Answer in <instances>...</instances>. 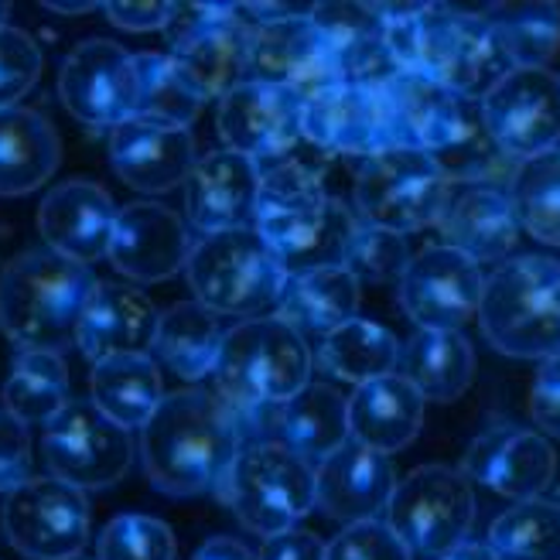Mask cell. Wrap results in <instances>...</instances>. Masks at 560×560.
Instances as JSON below:
<instances>
[{
	"instance_id": "cell-9",
	"label": "cell",
	"mask_w": 560,
	"mask_h": 560,
	"mask_svg": "<svg viewBox=\"0 0 560 560\" xmlns=\"http://www.w3.org/2000/svg\"><path fill=\"white\" fill-rule=\"evenodd\" d=\"M410 553L438 560L468 544L475 526V492L458 468L420 465L397 482L386 516Z\"/></svg>"
},
{
	"instance_id": "cell-1",
	"label": "cell",
	"mask_w": 560,
	"mask_h": 560,
	"mask_svg": "<svg viewBox=\"0 0 560 560\" xmlns=\"http://www.w3.org/2000/svg\"><path fill=\"white\" fill-rule=\"evenodd\" d=\"M376 14L397 69L431 79L447 93L482 100L513 69L482 11L447 4H376Z\"/></svg>"
},
{
	"instance_id": "cell-37",
	"label": "cell",
	"mask_w": 560,
	"mask_h": 560,
	"mask_svg": "<svg viewBox=\"0 0 560 560\" xmlns=\"http://www.w3.org/2000/svg\"><path fill=\"white\" fill-rule=\"evenodd\" d=\"M69 370L59 352H18L0 407L24 424H48L69 404Z\"/></svg>"
},
{
	"instance_id": "cell-38",
	"label": "cell",
	"mask_w": 560,
	"mask_h": 560,
	"mask_svg": "<svg viewBox=\"0 0 560 560\" xmlns=\"http://www.w3.org/2000/svg\"><path fill=\"white\" fill-rule=\"evenodd\" d=\"M137 75H140V106H137L140 120L188 130L199 120L202 106L209 103L167 51H140Z\"/></svg>"
},
{
	"instance_id": "cell-4",
	"label": "cell",
	"mask_w": 560,
	"mask_h": 560,
	"mask_svg": "<svg viewBox=\"0 0 560 560\" xmlns=\"http://www.w3.org/2000/svg\"><path fill=\"white\" fill-rule=\"evenodd\" d=\"M315 352L284 318L264 315L226 328L212 394L226 407H284L312 383Z\"/></svg>"
},
{
	"instance_id": "cell-27",
	"label": "cell",
	"mask_w": 560,
	"mask_h": 560,
	"mask_svg": "<svg viewBox=\"0 0 560 560\" xmlns=\"http://www.w3.org/2000/svg\"><path fill=\"white\" fill-rule=\"evenodd\" d=\"M301 137L325 154H352L362 161L386 151L376 93L339 82L325 93L307 96L301 109Z\"/></svg>"
},
{
	"instance_id": "cell-52",
	"label": "cell",
	"mask_w": 560,
	"mask_h": 560,
	"mask_svg": "<svg viewBox=\"0 0 560 560\" xmlns=\"http://www.w3.org/2000/svg\"><path fill=\"white\" fill-rule=\"evenodd\" d=\"M8 14H11V4H4V0H0V27L8 24Z\"/></svg>"
},
{
	"instance_id": "cell-21",
	"label": "cell",
	"mask_w": 560,
	"mask_h": 560,
	"mask_svg": "<svg viewBox=\"0 0 560 560\" xmlns=\"http://www.w3.org/2000/svg\"><path fill=\"white\" fill-rule=\"evenodd\" d=\"M117 212V202L103 185L72 178L48 188L38 206V233L55 254L90 267L109 254Z\"/></svg>"
},
{
	"instance_id": "cell-41",
	"label": "cell",
	"mask_w": 560,
	"mask_h": 560,
	"mask_svg": "<svg viewBox=\"0 0 560 560\" xmlns=\"http://www.w3.org/2000/svg\"><path fill=\"white\" fill-rule=\"evenodd\" d=\"M96 560H178V540L164 520L124 513L103 526Z\"/></svg>"
},
{
	"instance_id": "cell-32",
	"label": "cell",
	"mask_w": 560,
	"mask_h": 560,
	"mask_svg": "<svg viewBox=\"0 0 560 560\" xmlns=\"http://www.w3.org/2000/svg\"><path fill=\"white\" fill-rule=\"evenodd\" d=\"M400 352L404 349L389 328L366 322V318H352L335 331L322 335L315 349V366L331 380L362 386V383L397 373Z\"/></svg>"
},
{
	"instance_id": "cell-29",
	"label": "cell",
	"mask_w": 560,
	"mask_h": 560,
	"mask_svg": "<svg viewBox=\"0 0 560 560\" xmlns=\"http://www.w3.org/2000/svg\"><path fill=\"white\" fill-rule=\"evenodd\" d=\"M62 164V140L55 127L27 106L0 109V199L32 195Z\"/></svg>"
},
{
	"instance_id": "cell-14",
	"label": "cell",
	"mask_w": 560,
	"mask_h": 560,
	"mask_svg": "<svg viewBox=\"0 0 560 560\" xmlns=\"http://www.w3.org/2000/svg\"><path fill=\"white\" fill-rule=\"evenodd\" d=\"M482 120L506 158L529 161L560 148V75L510 69L482 96Z\"/></svg>"
},
{
	"instance_id": "cell-50",
	"label": "cell",
	"mask_w": 560,
	"mask_h": 560,
	"mask_svg": "<svg viewBox=\"0 0 560 560\" xmlns=\"http://www.w3.org/2000/svg\"><path fill=\"white\" fill-rule=\"evenodd\" d=\"M438 560H499V557L489 550V544H475V540H468V544H462L458 550L444 553V557H438Z\"/></svg>"
},
{
	"instance_id": "cell-36",
	"label": "cell",
	"mask_w": 560,
	"mask_h": 560,
	"mask_svg": "<svg viewBox=\"0 0 560 560\" xmlns=\"http://www.w3.org/2000/svg\"><path fill=\"white\" fill-rule=\"evenodd\" d=\"M513 69H547L560 48V4H492L482 11Z\"/></svg>"
},
{
	"instance_id": "cell-54",
	"label": "cell",
	"mask_w": 560,
	"mask_h": 560,
	"mask_svg": "<svg viewBox=\"0 0 560 560\" xmlns=\"http://www.w3.org/2000/svg\"><path fill=\"white\" fill-rule=\"evenodd\" d=\"M557 506H560V495H557Z\"/></svg>"
},
{
	"instance_id": "cell-26",
	"label": "cell",
	"mask_w": 560,
	"mask_h": 560,
	"mask_svg": "<svg viewBox=\"0 0 560 560\" xmlns=\"http://www.w3.org/2000/svg\"><path fill=\"white\" fill-rule=\"evenodd\" d=\"M355 226L359 215H352L349 206L339 199H325L322 206L294 215H273L254 222V230L273 246V254L280 257L288 273L346 267Z\"/></svg>"
},
{
	"instance_id": "cell-3",
	"label": "cell",
	"mask_w": 560,
	"mask_h": 560,
	"mask_svg": "<svg viewBox=\"0 0 560 560\" xmlns=\"http://www.w3.org/2000/svg\"><path fill=\"white\" fill-rule=\"evenodd\" d=\"M96 273L48 246L24 249L0 270V331L21 352H59L75 346Z\"/></svg>"
},
{
	"instance_id": "cell-8",
	"label": "cell",
	"mask_w": 560,
	"mask_h": 560,
	"mask_svg": "<svg viewBox=\"0 0 560 560\" xmlns=\"http://www.w3.org/2000/svg\"><path fill=\"white\" fill-rule=\"evenodd\" d=\"M447 188L452 182L428 151L389 148L359 164L352 206L370 226L407 236L438 226Z\"/></svg>"
},
{
	"instance_id": "cell-18",
	"label": "cell",
	"mask_w": 560,
	"mask_h": 560,
	"mask_svg": "<svg viewBox=\"0 0 560 560\" xmlns=\"http://www.w3.org/2000/svg\"><path fill=\"white\" fill-rule=\"evenodd\" d=\"M462 475L489 492L526 502L540 499L557 475V455L540 431L526 428H492L468 444Z\"/></svg>"
},
{
	"instance_id": "cell-11",
	"label": "cell",
	"mask_w": 560,
	"mask_h": 560,
	"mask_svg": "<svg viewBox=\"0 0 560 560\" xmlns=\"http://www.w3.org/2000/svg\"><path fill=\"white\" fill-rule=\"evenodd\" d=\"M48 475L75 489L117 486L133 458L130 431L114 424L93 400H69L42 434Z\"/></svg>"
},
{
	"instance_id": "cell-13",
	"label": "cell",
	"mask_w": 560,
	"mask_h": 560,
	"mask_svg": "<svg viewBox=\"0 0 560 560\" xmlns=\"http://www.w3.org/2000/svg\"><path fill=\"white\" fill-rule=\"evenodd\" d=\"M482 267L447 243H428L400 277V307L424 331H462L479 318Z\"/></svg>"
},
{
	"instance_id": "cell-31",
	"label": "cell",
	"mask_w": 560,
	"mask_h": 560,
	"mask_svg": "<svg viewBox=\"0 0 560 560\" xmlns=\"http://www.w3.org/2000/svg\"><path fill=\"white\" fill-rule=\"evenodd\" d=\"M349 441V400L328 383H307L294 400L280 407L277 444L315 468Z\"/></svg>"
},
{
	"instance_id": "cell-12",
	"label": "cell",
	"mask_w": 560,
	"mask_h": 560,
	"mask_svg": "<svg viewBox=\"0 0 560 560\" xmlns=\"http://www.w3.org/2000/svg\"><path fill=\"white\" fill-rule=\"evenodd\" d=\"M0 526L8 544L27 560L82 557V547L90 544V499L55 475H42L4 495Z\"/></svg>"
},
{
	"instance_id": "cell-24",
	"label": "cell",
	"mask_w": 560,
	"mask_h": 560,
	"mask_svg": "<svg viewBox=\"0 0 560 560\" xmlns=\"http://www.w3.org/2000/svg\"><path fill=\"white\" fill-rule=\"evenodd\" d=\"M109 161L130 188L144 195H164L188 182L199 158H195L191 130L133 117L109 130Z\"/></svg>"
},
{
	"instance_id": "cell-19",
	"label": "cell",
	"mask_w": 560,
	"mask_h": 560,
	"mask_svg": "<svg viewBox=\"0 0 560 560\" xmlns=\"http://www.w3.org/2000/svg\"><path fill=\"white\" fill-rule=\"evenodd\" d=\"M185 219L158 202H130L117 212L106 260L137 284H161L185 270L191 257Z\"/></svg>"
},
{
	"instance_id": "cell-16",
	"label": "cell",
	"mask_w": 560,
	"mask_h": 560,
	"mask_svg": "<svg viewBox=\"0 0 560 560\" xmlns=\"http://www.w3.org/2000/svg\"><path fill=\"white\" fill-rule=\"evenodd\" d=\"M301 109L304 100L294 90L246 79L219 100L215 130L226 151L270 167L291 158L294 144L301 140Z\"/></svg>"
},
{
	"instance_id": "cell-47",
	"label": "cell",
	"mask_w": 560,
	"mask_h": 560,
	"mask_svg": "<svg viewBox=\"0 0 560 560\" xmlns=\"http://www.w3.org/2000/svg\"><path fill=\"white\" fill-rule=\"evenodd\" d=\"M328 544H322L312 529H284V534L264 537L260 560H325Z\"/></svg>"
},
{
	"instance_id": "cell-39",
	"label": "cell",
	"mask_w": 560,
	"mask_h": 560,
	"mask_svg": "<svg viewBox=\"0 0 560 560\" xmlns=\"http://www.w3.org/2000/svg\"><path fill=\"white\" fill-rule=\"evenodd\" d=\"M506 191L520 230L544 246H560V148L520 161Z\"/></svg>"
},
{
	"instance_id": "cell-5",
	"label": "cell",
	"mask_w": 560,
	"mask_h": 560,
	"mask_svg": "<svg viewBox=\"0 0 560 560\" xmlns=\"http://www.w3.org/2000/svg\"><path fill=\"white\" fill-rule=\"evenodd\" d=\"M486 342L510 359L560 355V260L526 254L502 260L479 304Z\"/></svg>"
},
{
	"instance_id": "cell-33",
	"label": "cell",
	"mask_w": 560,
	"mask_h": 560,
	"mask_svg": "<svg viewBox=\"0 0 560 560\" xmlns=\"http://www.w3.org/2000/svg\"><path fill=\"white\" fill-rule=\"evenodd\" d=\"M400 366L424 400L452 404L475 380V349L462 331L417 328L400 352Z\"/></svg>"
},
{
	"instance_id": "cell-15",
	"label": "cell",
	"mask_w": 560,
	"mask_h": 560,
	"mask_svg": "<svg viewBox=\"0 0 560 560\" xmlns=\"http://www.w3.org/2000/svg\"><path fill=\"white\" fill-rule=\"evenodd\" d=\"M59 96L69 114L86 127L114 130L133 120L140 106L137 55L106 38L75 45L59 72Z\"/></svg>"
},
{
	"instance_id": "cell-17",
	"label": "cell",
	"mask_w": 560,
	"mask_h": 560,
	"mask_svg": "<svg viewBox=\"0 0 560 560\" xmlns=\"http://www.w3.org/2000/svg\"><path fill=\"white\" fill-rule=\"evenodd\" d=\"M249 79L294 90L301 100L346 82L339 55L318 35L312 18H294L254 27L249 42Z\"/></svg>"
},
{
	"instance_id": "cell-43",
	"label": "cell",
	"mask_w": 560,
	"mask_h": 560,
	"mask_svg": "<svg viewBox=\"0 0 560 560\" xmlns=\"http://www.w3.org/2000/svg\"><path fill=\"white\" fill-rule=\"evenodd\" d=\"M45 55L38 42L14 24L0 27V109L18 106L38 86Z\"/></svg>"
},
{
	"instance_id": "cell-7",
	"label": "cell",
	"mask_w": 560,
	"mask_h": 560,
	"mask_svg": "<svg viewBox=\"0 0 560 560\" xmlns=\"http://www.w3.org/2000/svg\"><path fill=\"white\" fill-rule=\"evenodd\" d=\"M219 492L236 520L257 537L294 529L307 513L318 510L315 465L277 441L243 447Z\"/></svg>"
},
{
	"instance_id": "cell-2",
	"label": "cell",
	"mask_w": 560,
	"mask_h": 560,
	"mask_svg": "<svg viewBox=\"0 0 560 560\" xmlns=\"http://www.w3.org/2000/svg\"><path fill=\"white\" fill-rule=\"evenodd\" d=\"M243 452L230 407L209 389L167 394L154 417L140 428V458L158 492L202 495L222 489Z\"/></svg>"
},
{
	"instance_id": "cell-40",
	"label": "cell",
	"mask_w": 560,
	"mask_h": 560,
	"mask_svg": "<svg viewBox=\"0 0 560 560\" xmlns=\"http://www.w3.org/2000/svg\"><path fill=\"white\" fill-rule=\"evenodd\" d=\"M486 544L499 560H560V506L547 499L513 502L492 520Z\"/></svg>"
},
{
	"instance_id": "cell-22",
	"label": "cell",
	"mask_w": 560,
	"mask_h": 560,
	"mask_svg": "<svg viewBox=\"0 0 560 560\" xmlns=\"http://www.w3.org/2000/svg\"><path fill=\"white\" fill-rule=\"evenodd\" d=\"M441 240L475 264H502L520 243L510 191L495 182H452L438 219Z\"/></svg>"
},
{
	"instance_id": "cell-10",
	"label": "cell",
	"mask_w": 560,
	"mask_h": 560,
	"mask_svg": "<svg viewBox=\"0 0 560 560\" xmlns=\"http://www.w3.org/2000/svg\"><path fill=\"white\" fill-rule=\"evenodd\" d=\"M167 55L206 100H222L249 79V27L236 4H175L164 27Z\"/></svg>"
},
{
	"instance_id": "cell-49",
	"label": "cell",
	"mask_w": 560,
	"mask_h": 560,
	"mask_svg": "<svg viewBox=\"0 0 560 560\" xmlns=\"http://www.w3.org/2000/svg\"><path fill=\"white\" fill-rule=\"evenodd\" d=\"M191 560H260V557L233 537H215V540H206L199 550H195Z\"/></svg>"
},
{
	"instance_id": "cell-46",
	"label": "cell",
	"mask_w": 560,
	"mask_h": 560,
	"mask_svg": "<svg viewBox=\"0 0 560 560\" xmlns=\"http://www.w3.org/2000/svg\"><path fill=\"white\" fill-rule=\"evenodd\" d=\"M529 417L544 434L560 438V355L540 362L529 386Z\"/></svg>"
},
{
	"instance_id": "cell-42",
	"label": "cell",
	"mask_w": 560,
	"mask_h": 560,
	"mask_svg": "<svg viewBox=\"0 0 560 560\" xmlns=\"http://www.w3.org/2000/svg\"><path fill=\"white\" fill-rule=\"evenodd\" d=\"M410 260H413L410 246L400 233L370 226V222L359 219L346 254V270L359 284H389V280H400Z\"/></svg>"
},
{
	"instance_id": "cell-34",
	"label": "cell",
	"mask_w": 560,
	"mask_h": 560,
	"mask_svg": "<svg viewBox=\"0 0 560 560\" xmlns=\"http://www.w3.org/2000/svg\"><path fill=\"white\" fill-rule=\"evenodd\" d=\"M93 404L120 424L124 431H140L164 400L161 370L151 355H114L93 362Z\"/></svg>"
},
{
	"instance_id": "cell-44",
	"label": "cell",
	"mask_w": 560,
	"mask_h": 560,
	"mask_svg": "<svg viewBox=\"0 0 560 560\" xmlns=\"http://www.w3.org/2000/svg\"><path fill=\"white\" fill-rule=\"evenodd\" d=\"M325 560H413L386 520L349 523L328 540Z\"/></svg>"
},
{
	"instance_id": "cell-35",
	"label": "cell",
	"mask_w": 560,
	"mask_h": 560,
	"mask_svg": "<svg viewBox=\"0 0 560 560\" xmlns=\"http://www.w3.org/2000/svg\"><path fill=\"white\" fill-rule=\"evenodd\" d=\"M226 331L219 325V315L202 301H178L161 312L154 352L175 376L195 383L215 373Z\"/></svg>"
},
{
	"instance_id": "cell-23",
	"label": "cell",
	"mask_w": 560,
	"mask_h": 560,
	"mask_svg": "<svg viewBox=\"0 0 560 560\" xmlns=\"http://www.w3.org/2000/svg\"><path fill=\"white\" fill-rule=\"evenodd\" d=\"M315 479L318 510L342 526L383 520L400 482L389 455H380L352 438L315 468Z\"/></svg>"
},
{
	"instance_id": "cell-6",
	"label": "cell",
	"mask_w": 560,
	"mask_h": 560,
	"mask_svg": "<svg viewBox=\"0 0 560 560\" xmlns=\"http://www.w3.org/2000/svg\"><path fill=\"white\" fill-rule=\"evenodd\" d=\"M185 277L195 301L212 307L215 315L246 322L264 318L270 307H277L291 273L273 254V246L249 226L202 236L191 246Z\"/></svg>"
},
{
	"instance_id": "cell-53",
	"label": "cell",
	"mask_w": 560,
	"mask_h": 560,
	"mask_svg": "<svg viewBox=\"0 0 560 560\" xmlns=\"http://www.w3.org/2000/svg\"><path fill=\"white\" fill-rule=\"evenodd\" d=\"M69 560H86V557H69Z\"/></svg>"
},
{
	"instance_id": "cell-51",
	"label": "cell",
	"mask_w": 560,
	"mask_h": 560,
	"mask_svg": "<svg viewBox=\"0 0 560 560\" xmlns=\"http://www.w3.org/2000/svg\"><path fill=\"white\" fill-rule=\"evenodd\" d=\"M45 8L55 14H86V11H96L100 4H90V0H82V4H59V0H48Z\"/></svg>"
},
{
	"instance_id": "cell-48",
	"label": "cell",
	"mask_w": 560,
	"mask_h": 560,
	"mask_svg": "<svg viewBox=\"0 0 560 560\" xmlns=\"http://www.w3.org/2000/svg\"><path fill=\"white\" fill-rule=\"evenodd\" d=\"M109 24L124 27V32H164L167 21L175 14V4H103Z\"/></svg>"
},
{
	"instance_id": "cell-20",
	"label": "cell",
	"mask_w": 560,
	"mask_h": 560,
	"mask_svg": "<svg viewBox=\"0 0 560 560\" xmlns=\"http://www.w3.org/2000/svg\"><path fill=\"white\" fill-rule=\"evenodd\" d=\"M260 164L236 151H212L195 161L185 182V215L202 236L249 230L257 222Z\"/></svg>"
},
{
	"instance_id": "cell-30",
	"label": "cell",
	"mask_w": 560,
	"mask_h": 560,
	"mask_svg": "<svg viewBox=\"0 0 560 560\" xmlns=\"http://www.w3.org/2000/svg\"><path fill=\"white\" fill-rule=\"evenodd\" d=\"M277 318H284L301 335H328L359 318V280L346 267H322L291 273L277 301Z\"/></svg>"
},
{
	"instance_id": "cell-45",
	"label": "cell",
	"mask_w": 560,
	"mask_h": 560,
	"mask_svg": "<svg viewBox=\"0 0 560 560\" xmlns=\"http://www.w3.org/2000/svg\"><path fill=\"white\" fill-rule=\"evenodd\" d=\"M32 479V434L27 424L0 407V495Z\"/></svg>"
},
{
	"instance_id": "cell-28",
	"label": "cell",
	"mask_w": 560,
	"mask_h": 560,
	"mask_svg": "<svg viewBox=\"0 0 560 560\" xmlns=\"http://www.w3.org/2000/svg\"><path fill=\"white\" fill-rule=\"evenodd\" d=\"M424 410L428 400L404 373L380 376L349 397V438L380 455H397L424 428Z\"/></svg>"
},
{
	"instance_id": "cell-25",
	"label": "cell",
	"mask_w": 560,
	"mask_h": 560,
	"mask_svg": "<svg viewBox=\"0 0 560 560\" xmlns=\"http://www.w3.org/2000/svg\"><path fill=\"white\" fill-rule=\"evenodd\" d=\"M161 312L154 301L130 284H96L86 312H82L75 346L90 362L114 355H151L158 339Z\"/></svg>"
}]
</instances>
